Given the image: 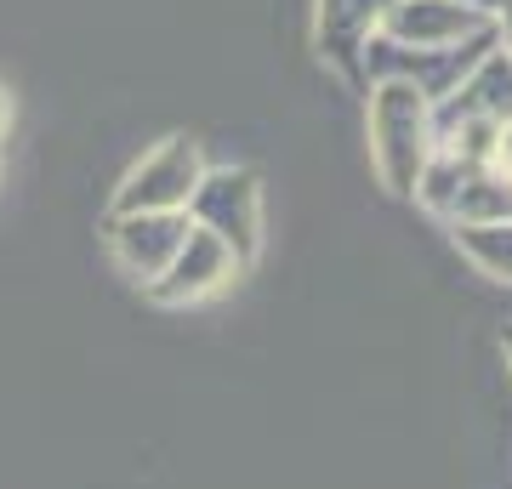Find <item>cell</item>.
I'll return each mask as SVG.
<instances>
[{"label": "cell", "mask_w": 512, "mask_h": 489, "mask_svg": "<svg viewBox=\"0 0 512 489\" xmlns=\"http://www.w3.org/2000/svg\"><path fill=\"white\" fill-rule=\"evenodd\" d=\"M365 126H370V160H376L382 188L399 194V200H410L421 171H427V160L439 154L433 103L410 80H376L370 86V103H365Z\"/></svg>", "instance_id": "1"}, {"label": "cell", "mask_w": 512, "mask_h": 489, "mask_svg": "<svg viewBox=\"0 0 512 489\" xmlns=\"http://www.w3.org/2000/svg\"><path fill=\"white\" fill-rule=\"evenodd\" d=\"M188 222L222 239L239 268H251L262 251V177L245 165H205L200 188L188 200Z\"/></svg>", "instance_id": "2"}, {"label": "cell", "mask_w": 512, "mask_h": 489, "mask_svg": "<svg viewBox=\"0 0 512 489\" xmlns=\"http://www.w3.org/2000/svg\"><path fill=\"white\" fill-rule=\"evenodd\" d=\"M200 177H205L200 143H194V137H165V143L148 148L143 160L126 171V182L114 188V217H131V211H188Z\"/></svg>", "instance_id": "3"}, {"label": "cell", "mask_w": 512, "mask_h": 489, "mask_svg": "<svg viewBox=\"0 0 512 489\" xmlns=\"http://www.w3.org/2000/svg\"><path fill=\"white\" fill-rule=\"evenodd\" d=\"M484 29H495V18L473 12L467 0H387L376 35H387L393 46H410V52H450Z\"/></svg>", "instance_id": "4"}, {"label": "cell", "mask_w": 512, "mask_h": 489, "mask_svg": "<svg viewBox=\"0 0 512 489\" xmlns=\"http://www.w3.org/2000/svg\"><path fill=\"white\" fill-rule=\"evenodd\" d=\"M188 228H194L188 211H131V217H109V251L120 262V273L148 290L171 268V256L183 251Z\"/></svg>", "instance_id": "5"}, {"label": "cell", "mask_w": 512, "mask_h": 489, "mask_svg": "<svg viewBox=\"0 0 512 489\" xmlns=\"http://www.w3.org/2000/svg\"><path fill=\"white\" fill-rule=\"evenodd\" d=\"M239 273L245 268L234 262V251H228L222 239H211L205 228H188L183 251L171 256V268L148 285V296H154L160 308H194V302H205V296L228 290Z\"/></svg>", "instance_id": "6"}, {"label": "cell", "mask_w": 512, "mask_h": 489, "mask_svg": "<svg viewBox=\"0 0 512 489\" xmlns=\"http://www.w3.org/2000/svg\"><path fill=\"white\" fill-rule=\"evenodd\" d=\"M382 12H387V0H319V18H313L319 52H325L342 74L359 80V52H365V40L382 29Z\"/></svg>", "instance_id": "7"}, {"label": "cell", "mask_w": 512, "mask_h": 489, "mask_svg": "<svg viewBox=\"0 0 512 489\" xmlns=\"http://www.w3.org/2000/svg\"><path fill=\"white\" fill-rule=\"evenodd\" d=\"M456 114H473V120H512V63L501 57V46H495L484 63H478L467 80H461L450 97H444L439 109H433V120H456Z\"/></svg>", "instance_id": "8"}, {"label": "cell", "mask_w": 512, "mask_h": 489, "mask_svg": "<svg viewBox=\"0 0 512 489\" xmlns=\"http://www.w3.org/2000/svg\"><path fill=\"white\" fill-rule=\"evenodd\" d=\"M444 217L450 228L456 222H512V177H501L495 165H467Z\"/></svg>", "instance_id": "9"}, {"label": "cell", "mask_w": 512, "mask_h": 489, "mask_svg": "<svg viewBox=\"0 0 512 489\" xmlns=\"http://www.w3.org/2000/svg\"><path fill=\"white\" fill-rule=\"evenodd\" d=\"M456 251L478 273L512 285V222H456Z\"/></svg>", "instance_id": "10"}, {"label": "cell", "mask_w": 512, "mask_h": 489, "mask_svg": "<svg viewBox=\"0 0 512 489\" xmlns=\"http://www.w3.org/2000/svg\"><path fill=\"white\" fill-rule=\"evenodd\" d=\"M495 171H501V177H512V120H501V131H495Z\"/></svg>", "instance_id": "11"}, {"label": "cell", "mask_w": 512, "mask_h": 489, "mask_svg": "<svg viewBox=\"0 0 512 489\" xmlns=\"http://www.w3.org/2000/svg\"><path fill=\"white\" fill-rule=\"evenodd\" d=\"M495 35H501V57L512 63V0H501V12H495Z\"/></svg>", "instance_id": "12"}, {"label": "cell", "mask_w": 512, "mask_h": 489, "mask_svg": "<svg viewBox=\"0 0 512 489\" xmlns=\"http://www.w3.org/2000/svg\"><path fill=\"white\" fill-rule=\"evenodd\" d=\"M12 126V103H6V91H0V131Z\"/></svg>", "instance_id": "13"}, {"label": "cell", "mask_w": 512, "mask_h": 489, "mask_svg": "<svg viewBox=\"0 0 512 489\" xmlns=\"http://www.w3.org/2000/svg\"><path fill=\"white\" fill-rule=\"evenodd\" d=\"M501 347H507V364H512V325L501 330Z\"/></svg>", "instance_id": "14"}]
</instances>
